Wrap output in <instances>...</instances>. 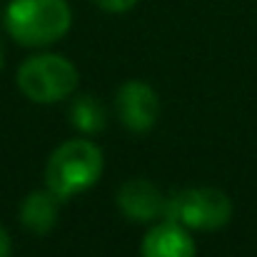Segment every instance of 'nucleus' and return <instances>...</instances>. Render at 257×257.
<instances>
[{
	"label": "nucleus",
	"mask_w": 257,
	"mask_h": 257,
	"mask_svg": "<svg viewBox=\"0 0 257 257\" xmlns=\"http://www.w3.org/2000/svg\"><path fill=\"white\" fill-rule=\"evenodd\" d=\"M73 10L68 0H10L5 30L23 48H45L68 35Z\"/></svg>",
	"instance_id": "obj_1"
},
{
	"label": "nucleus",
	"mask_w": 257,
	"mask_h": 257,
	"mask_svg": "<svg viewBox=\"0 0 257 257\" xmlns=\"http://www.w3.org/2000/svg\"><path fill=\"white\" fill-rule=\"evenodd\" d=\"M102 150L87 138H73L53 150L45 168V185L60 200H70L90 190L102 177Z\"/></svg>",
	"instance_id": "obj_2"
},
{
	"label": "nucleus",
	"mask_w": 257,
	"mask_h": 257,
	"mask_svg": "<svg viewBox=\"0 0 257 257\" xmlns=\"http://www.w3.org/2000/svg\"><path fill=\"white\" fill-rule=\"evenodd\" d=\"M15 83L28 100L40 102V105H53L70 97L78 90L80 73L75 63L63 55L38 53V55H30L18 68Z\"/></svg>",
	"instance_id": "obj_3"
},
{
	"label": "nucleus",
	"mask_w": 257,
	"mask_h": 257,
	"mask_svg": "<svg viewBox=\"0 0 257 257\" xmlns=\"http://www.w3.org/2000/svg\"><path fill=\"white\" fill-rule=\"evenodd\" d=\"M232 217V200L217 187H187L168 197L165 220L187 230L215 232Z\"/></svg>",
	"instance_id": "obj_4"
},
{
	"label": "nucleus",
	"mask_w": 257,
	"mask_h": 257,
	"mask_svg": "<svg viewBox=\"0 0 257 257\" xmlns=\"http://www.w3.org/2000/svg\"><path fill=\"white\" fill-rule=\"evenodd\" d=\"M115 112L120 117V122L135 133V135H145L158 125L160 117V97L155 92V87L145 80H127L125 85L117 87L115 95Z\"/></svg>",
	"instance_id": "obj_5"
},
{
	"label": "nucleus",
	"mask_w": 257,
	"mask_h": 257,
	"mask_svg": "<svg viewBox=\"0 0 257 257\" xmlns=\"http://www.w3.org/2000/svg\"><path fill=\"white\" fill-rule=\"evenodd\" d=\"M117 210L133 222H155L165 220L168 195L150 180L135 177L127 180L115 195Z\"/></svg>",
	"instance_id": "obj_6"
},
{
	"label": "nucleus",
	"mask_w": 257,
	"mask_h": 257,
	"mask_svg": "<svg viewBox=\"0 0 257 257\" xmlns=\"http://www.w3.org/2000/svg\"><path fill=\"white\" fill-rule=\"evenodd\" d=\"M190 232L192 230L172 220H160L145 232L140 252L143 257H197V245Z\"/></svg>",
	"instance_id": "obj_7"
},
{
	"label": "nucleus",
	"mask_w": 257,
	"mask_h": 257,
	"mask_svg": "<svg viewBox=\"0 0 257 257\" xmlns=\"http://www.w3.org/2000/svg\"><path fill=\"white\" fill-rule=\"evenodd\" d=\"M60 197L53 190H33L20 202V222L33 235H50L60 217Z\"/></svg>",
	"instance_id": "obj_8"
},
{
	"label": "nucleus",
	"mask_w": 257,
	"mask_h": 257,
	"mask_svg": "<svg viewBox=\"0 0 257 257\" xmlns=\"http://www.w3.org/2000/svg\"><path fill=\"white\" fill-rule=\"evenodd\" d=\"M70 122L75 130H80L85 135H97V133H102L107 115H105V107L92 95H78L70 107Z\"/></svg>",
	"instance_id": "obj_9"
},
{
	"label": "nucleus",
	"mask_w": 257,
	"mask_h": 257,
	"mask_svg": "<svg viewBox=\"0 0 257 257\" xmlns=\"http://www.w3.org/2000/svg\"><path fill=\"white\" fill-rule=\"evenodd\" d=\"M95 5L105 13H127L138 5V0H95Z\"/></svg>",
	"instance_id": "obj_10"
},
{
	"label": "nucleus",
	"mask_w": 257,
	"mask_h": 257,
	"mask_svg": "<svg viewBox=\"0 0 257 257\" xmlns=\"http://www.w3.org/2000/svg\"><path fill=\"white\" fill-rule=\"evenodd\" d=\"M13 255V240L8 235V230L0 225V257H10Z\"/></svg>",
	"instance_id": "obj_11"
},
{
	"label": "nucleus",
	"mask_w": 257,
	"mask_h": 257,
	"mask_svg": "<svg viewBox=\"0 0 257 257\" xmlns=\"http://www.w3.org/2000/svg\"><path fill=\"white\" fill-rule=\"evenodd\" d=\"M3 65H5V55H3V43H0V70H3Z\"/></svg>",
	"instance_id": "obj_12"
}]
</instances>
